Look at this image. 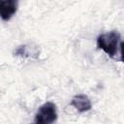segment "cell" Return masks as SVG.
Segmentation results:
<instances>
[{
    "label": "cell",
    "instance_id": "1",
    "mask_svg": "<svg viewBox=\"0 0 124 124\" xmlns=\"http://www.w3.org/2000/svg\"><path fill=\"white\" fill-rule=\"evenodd\" d=\"M97 46L110 58L122 61V41L121 36L116 31H110L98 36Z\"/></svg>",
    "mask_w": 124,
    "mask_h": 124
},
{
    "label": "cell",
    "instance_id": "2",
    "mask_svg": "<svg viewBox=\"0 0 124 124\" xmlns=\"http://www.w3.org/2000/svg\"><path fill=\"white\" fill-rule=\"evenodd\" d=\"M57 119V109L56 106L52 102H46L42 105L36 115L34 122L40 124H50L55 122Z\"/></svg>",
    "mask_w": 124,
    "mask_h": 124
},
{
    "label": "cell",
    "instance_id": "3",
    "mask_svg": "<svg viewBox=\"0 0 124 124\" xmlns=\"http://www.w3.org/2000/svg\"><path fill=\"white\" fill-rule=\"evenodd\" d=\"M19 0H0V18L9 21L16 13Z\"/></svg>",
    "mask_w": 124,
    "mask_h": 124
},
{
    "label": "cell",
    "instance_id": "4",
    "mask_svg": "<svg viewBox=\"0 0 124 124\" xmlns=\"http://www.w3.org/2000/svg\"><path fill=\"white\" fill-rule=\"evenodd\" d=\"M71 106H73L79 112H85L92 108L90 99L84 94H78L74 96L71 101Z\"/></svg>",
    "mask_w": 124,
    "mask_h": 124
}]
</instances>
